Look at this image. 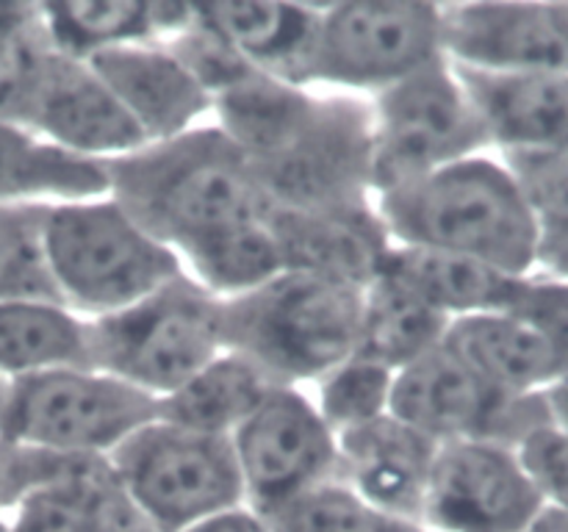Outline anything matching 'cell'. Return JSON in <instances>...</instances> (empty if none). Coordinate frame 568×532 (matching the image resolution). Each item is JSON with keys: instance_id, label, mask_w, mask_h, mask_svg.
I'll list each match as a JSON object with an SVG mask.
<instances>
[{"instance_id": "cell-1", "label": "cell", "mask_w": 568, "mask_h": 532, "mask_svg": "<svg viewBox=\"0 0 568 532\" xmlns=\"http://www.w3.org/2000/svg\"><path fill=\"white\" fill-rule=\"evenodd\" d=\"M211 120L250 161L272 208L375 203L366 98L250 72L216 94Z\"/></svg>"}, {"instance_id": "cell-2", "label": "cell", "mask_w": 568, "mask_h": 532, "mask_svg": "<svg viewBox=\"0 0 568 532\" xmlns=\"http://www.w3.org/2000/svg\"><path fill=\"white\" fill-rule=\"evenodd\" d=\"M109 194L178 258L272 208L250 161L214 120L111 161Z\"/></svg>"}, {"instance_id": "cell-3", "label": "cell", "mask_w": 568, "mask_h": 532, "mask_svg": "<svg viewBox=\"0 0 568 532\" xmlns=\"http://www.w3.org/2000/svg\"><path fill=\"white\" fill-rule=\"evenodd\" d=\"M392 244L438 249L527 277L538 266L541 219L497 153L430 172L375 197Z\"/></svg>"}, {"instance_id": "cell-4", "label": "cell", "mask_w": 568, "mask_h": 532, "mask_svg": "<svg viewBox=\"0 0 568 532\" xmlns=\"http://www.w3.org/2000/svg\"><path fill=\"white\" fill-rule=\"evenodd\" d=\"M364 288L303 269L222 299L225 349L258 366L277 386L308 388L358 352Z\"/></svg>"}, {"instance_id": "cell-5", "label": "cell", "mask_w": 568, "mask_h": 532, "mask_svg": "<svg viewBox=\"0 0 568 532\" xmlns=\"http://www.w3.org/2000/svg\"><path fill=\"white\" fill-rule=\"evenodd\" d=\"M42 238L55 297L87 321L186 275L181 258L111 194L44 208Z\"/></svg>"}, {"instance_id": "cell-6", "label": "cell", "mask_w": 568, "mask_h": 532, "mask_svg": "<svg viewBox=\"0 0 568 532\" xmlns=\"http://www.w3.org/2000/svg\"><path fill=\"white\" fill-rule=\"evenodd\" d=\"M94 369L164 399L225 352L222 299L189 275L125 310L89 321Z\"/></svg>"}, {"instance_id": "cell-7", "label": "cell", "mask_w": 568, "mask_h": 532, "mask_svg": "<svg viewBox=\"0 0 568 532\" xmlns=\"http://www.w3.org/2000/svg\"><path fill=\"white\" fill-rule=\"evenodd\" d=\"M153 419L159 399L94 366H72L9 382L0 438L53 458L105 460Z\"/></svg>"}, {"instance_id": "cell-8", "label": "cell", "mask_w": 568, "mask_h": 532, "mask_svg": "<svg viewBox=\"0 0 568 532\" xmlns=\"http://www.w3.org/2000/svg\"><path fill=\"white\" fill-rule=\"evenodd\" d=\"M369 116L375 197L471 155L494 153L447 55L369 98Z\"/></svg>"}, {"instance_id": "cell-9", "label": "cell", "mask_w": 568, "mask_h": 532, "mask_svg": "<svg viewBox=\"0 0 568 532\" xmlns=\"http://www.w3.org/2000/svg\"><path fill=\"white\" fill-rule=\"evenodd\" d=\"M128 502L159 532H186L244 502L231 438L153 419L105 458Z\"/></svg>"}, {"instance_id": "cell-10", "label": "cell", "mask_w": 568, "mask_h": 532, "mask_svg": "<svg viewBox=\"0 0 568 532\" xmlns=\"http://www.w3.org/2000/svg\"><path fill=\"white\" fill-rule=\"evenodd\" d=\"M444 55L442 3L333 0L322 3L308 86L369 100Z\"/></svg>"}, {"instance_id": "cell-11", "label": "cell", "mask_w": 568, "mask_h": 532, "mask_svg": "<svg viewBox=\"0 0 568 532\" xmlns=\"http://www.w3.org/2000/svg\"><path fill=\"white\" fill-rule=\"evenodd\" d=\"M392 416L436 443L494 441L505 447H519L527 432L552 421L544 393L499 391L447 344L397 371Z\"/></svg>"}, {"instance_id": "cell-12", "label": "cell", "mask_w": 568, "mask_h": 532, "mask_svg": "<svg viewBox=\"0 0 568 532\" xmlns=\"http://www.w3.org/2000/svg\"><path fill=\"white\" fill-rule=\"evenodd\" d=\"M244 502L270 515L338 480V438L305 388L275 386L231 436Z\"/></svg>"}, {"instance_id": "cell-13", "label": "cell", "mask_w": 568, "mask_h": 532, "mask_svg": "<svg viewBox=\"0 0 568 532\" xmlns=\"http://www.w3.org/2000/svg\"><path fill=\"white\" fill-rule=\"evenodd\" d=\"M547 508L516 447L438 443L419 524L427 532H527Z\"/></svg>"}, {"instance_id": "cell-14", "label": "cell", "mask_w": 568, "mask_h": 532, "mask_svg": "<svg viewBox=\"0 0 568 532\" xmlns=\"http://www.w3.org/2000/svg\"><path fill=\"white\" fill-rule=\"evenodd\" d=\"M442 17L453 64L568 75V0H455Z\"/></svg>"}, {"instance_id": "cell-15", "label": "cell", "mask_w": 568, "mask_h": 532, "mask_svg": "<svg viewBox=\"0 0 568 532\" xmlns=\"http://www.w3.org/2000/svg\"><path fill=\"white\" fill-rule=\"evenodd\" d=\"M26 125L48 142L100 164L125 158L148 144L92 64L55 48L44 61Z\"/></svg>"}, {"instance_id": "cell-16", "label": "cell", "mask_w": 568, "mask_h": 532, "mask_svg": "<svg viewBox=\"0 0 568 532\" xmlns=\"http://www.w3.org/2000/svg\"><path fill=\"white\" fill-rule=\"evenodd\" d=\"M144 142H164L205 125L214 98L164 42H139L89 59Z\"/></svg>"}, {"instance_id": "cell-17", "label": "cell", "mask_w": 568, "mask_h": 532, "mask_svg": "<svg viewBox=\"0 0 568 532\" xmlns=\"http://www.w3.org/2000/svg\"><path fill=\"white\" fill-rule=\"evenodd\" d=\"M338 438V482L375 508L419 524L438 443L397 416Z\"/></svg>"}, {"instance_id": "cell-18", "label": "cell", "mask_w": 568, "mask_h": 532, "mask_svg": "<svg viewBox=\"0 0 568 532\" xmlns=\"http://www.w3.org/2000/svg\"><path fill=\"white\" fill-rule=\"evenodd\" d=\"M497 155L547 153L568 144L566 72H483L455 64Z\"/></svg>"}, {"instance_id": "cell-19", "label": "cell", "mask_w": 568, "mask_h": 532, "mask_svg": "<svg viewBox=\"0 0 568 532\" xmlns=\"http://www.w3.org/2000/svg\"><path fill=\"white\" fill-rule=\"evenodd\" d=\"M270 225L281 242L286 269L314 272L355 286L375 280L392 249L375 203L327 211L270 208Z\"/></svg>"}, {"instance_id": "cell-20", "label": "cell", "mask_w": 568, "mask_h": 532, "mask_svg": "<svg viewBox=\"0 0 568 532\" xmlns=\"http://www.w3.org/2000/svg\"><path fill=\"white\" fill-rule=\"evenodd\" d=\"M444 344L491 386L514 397L547 393L568 375L558 344L514 308L455 319Z\"/></svg>"}, {"instance_id": "cell-21", "label": "cell", "mask_w": 568, "mask_h": 532, "mask_svg": "<svg viewBox=\"0 0 568 532\" xmlns=\"http://www.w3.org/2000/svg\"><path fill=\"white\" fill-rule=\"evenodd\" d=\"M322 3H197V20L258 75L308 86Z\"/></svg>"}, {"instance_id": "cell-22", "label": "cell", "mask_w": 568, "mask_h": 532, "mask_svg": "<svg viewBox=\"0 0 568 532\" xmlns=\"http://www.w3.org/2000/svg\"><path fill=\"white\" fill-rule=\"evenodd\" d=\"M39 11L50 44L59 53L81 61L125 44L166 42L194 20V3L159 0L39 3Z\"/></svg>"}, {"instance_id": "cell-23", "label": "cell", "mask_w": 568, "mask_h": 532, "mask_svg": "<svg viewBox=\"0 0 568 532\" xmlns=\"http://www.w3.org/2000/svg\"><path fill=\"white\" fill-rule=\"evenodd\" d=\"M109 194V164L81 158L20 122H0V205H50Z\"/></svg>"}, {"instance_id": "cell-24", "label": "cell", "mask_w": 568, "mask_h": 532, "mask_svg": "<svg viewBox=\"0 0 568 532\" xmlns=\"http://www.w3.org/2000/svg\"><path fill=\"white\" fill-rule=\"evenodd\" d=\"M381 269L405 283L449 321L508 308L525 280L464 255L399 244H392Z\"/></svg>"}, {"instance_id": "cell-25", "label": "cell", "mask_w": 568, "mask_h": 532, "mask_svg": "<svg viewBox=\"0 0 568 532\" xmlns=\"http://www.w3.org/2000/svg\"><path fill=\"white\" fill-rule=\"evenodd\" d=\"M72 366H92L83 316L59 299L0 303V377L6 382Z\"/></svg>"}, {"instance_id": "cell-26", "label": "cell", "mask_w": 568, "mask_h": 532, "mask_svg": "<svg viewBox=\"0 0 568 532\" xmlns=\"http://www.w3.org/2000/svg\"><path fill=\"white\" fill-rule=\"evenodd\" d=\"M275 386L277 382H272L258 366L225 349L170 397L161 399L159 416L205 436L231 438Z\"/></svg>"}, {"instance_id": "cell-27", "label": "cell", "mask_w": 568, "mask_h": 532, "mask_svg": "<svg viewBox=\"0 0 568 532\" xmlns=\"http://www.w3.org/2000/svg\"><path fill=\"white\" fill-rule=\"evenodd\" d=\"M453 321L388 272L364 288L358 352L399 371L444 344Z\"/></svg>"}, {"instance_id": "cell-28", "label": "cell", "mask_w": 568, "mask_h": 532, "mask_svg": "<svg viewBox=\"0 0 568 532\" xmlns=\"http://www.w3.org/2000/svg\"><path fill=\"white\" fill-rule=\"evenodd\" d=\"M181 264L183 272L216 299L242 297L286 269L281 242L272 231L270 216L247 222V225L203 244L186 258H181Z\"/></svg>"}, {"instance_id": "cell-29", "label": "cell", "mask_w": 568, "mask_h": 532, "mask_svg": "<svg viewBox=\"0 0 568 532\" xmlns=\"http://www.w3.org/2000/svg\"><path fill=\"white\" fill-rule=\"evenodd\" d=\"M114 482L105 460H70L20 499L3 532H94L100 499Z\"/></svg>"}, {"instance_id": "cell-30", "label": "cell", "mask_w": 568, "mask_h": 532, "mask_svg": "<svg viewBox=\"0 0 568 532\" xmlns=\"http://www.w3.org/2000/svg\"><path fill=\"white\" fill-rule=\"evenodd\" d=\"M397 371L355 352L305 391L336 436L364 427L392 413V393Z\"/></svg>"}, {"instance_id": "cell-31", "label": "cell", "mask_w": 568, "mask_h": 532, "mask_svg": "<svg viewBox=\"0 0 568 532\" xmlns=\"http://www.w3.org/2000/svg\"><path fill=\"white\" fill-rule=\"evenodd\" d=\"M275 532H427L416 521L375 508L333 480L266 515Z\"/></svg>"}, {"instance_id": "cell-32", "label": "cell", "mask_w": 568, "mask_h": 532, "mask_svg": "<svg viewBox=\"0 0 568 532\" xmlns=\"http://www.w3.org/2000/svg\"><path fill=\"white\" fill-rule=\"evenodd\" d=\"M42 222L44 208L0 205V303L59 299L44 260Z\"/></svg>"}, {"instance_id": "cell-33", "label": "cell", "mask_w": 568, "mask_h": 532, "mask_svg": "<svg viewBox=\"0 0 568 532\" xmlns=\"http://www.w3.org/2000/svg\"><path fill=\"white\" fill-rule=\"evenodd\" d=\"M50 50L53 44L42 28V11L37 25L0 44V122L26 125Z\"/></svg>"}, {"instance_id": "cell-34", "label": "cell", "mask_w": 568, "mask_h": 532, "mask_svg": "<svg viewBox=\"0 0 568 532\" xmlns=\"http://www.w3.org/2000/svg\"><path fill=\"white\" fill-rule=\"evenodd\" d=\"M499 158L510 166L519 186L525 188L541 225L568 219V144L547 153L499 155Z\"/></svg>"}, {"instance_id": "cell-35", "label": "cell", "mask_w": 568, "mask_h": 532, "mask_svg": "<svg viewBox=\"0 0 568 532\" xmlns=\"http://www.w3.org/2000/svg\"><path fill=\"white\" fill-rule=\"evenodd\" d=\"M521 466L549 508H568V430L547 421L516 447Z\"/></svg>"}, {"instance_id": "cell-36", "label": "cell", "mask_w": 568, "mask_h": 532, "mask_svg": "<svg viewBox=\"0 0 568 532\" xmlns=\"http://www.w3.org/2000/svg\"><path fill=\"white\" fill-rule=\"evenodd\" d=\"M72 458H53V454L28 452L0 438V532L11 510L20 504L28 491L42 482L53 480L59 471L67 469Z\"/></svg>"}, {"instance_id": "cell-37", "label": "cell", "mask_w": 568, "mask_h": 532, "mask_svg": "<svg viewBox=\"0 0 568 532\" xmlns=\"http://www.w3.org/2000/svg\"><path fill=\"white\" fill-rule=\"evenodd\" d=\"M114 477V474H111ZM94 532H159L122 493L120 482H111L109 491L100 499L98 510V524H94Z\"/></svg>"}, {"instance_id": "cell-38", "label": "cell", "mask_w": 568, "mask_h": 532, "mask_svg": "<svg viewBox=\"0 0 568 532\" xmlns=\"http://www.w3.org/2000/svg\"><path fill=\"white\" fill-rule=\"evenodd\" d=\"M536 272L568 280V219L544 222Z\"/></svg>"}, {"instance_id": "cell-39", "label": "cell", "mask_w": 568, "mask_h": 532, "mask_svg": "<svg viewBox=\"0 0 568 532\" xmlns=\"http://www.w3.org/2000/svg\"><path fill=\"white\" fill-rule=\"evenodd\" d=\"M186 532H275V526L270 524L264 513L253 510L250 504H239V508H231L225 513H216L211 519L200 521L197 526Z\"/></svg>"}, {"instance_id": "cell-40", "label": "cell", "mask_w": 568, "mask_h": 532, "mask_svg": "<svg viewBox=\"0 0 568 532\" xmlns=\"http://www.w3.org/2000/svg\"><path fill=\"white\" fill-rule=\"evenodd\" d=\"M39 22V3H0V44Z\"/></svg>"}, {"instance_id": "cell-41", "label": "cell", "mask_w": 568, "mask_h": 532, "mask_svg": "<svg viewBox=\"0 0 568 532\" xmlns=\"http://www.w3.org/2000/svg\"><path fill=\"white\" fill-rule=\"evenodd\" d=\"M544 402H547V413L555 424L566 427L568 430V375L564 380L555 382L547 393H544Z\"/></svg>"}, {"instance_id": "cell-42", "label": "cell", "mask_w": 568, "mask_h": 532, "mask_svg": "<svg viewBox=\"0 0 568 532\" xmlns=\"http://www.w3.org/2000/svg\"><path fill=\"white\" fill-rule=\"evenodd\" d=\"M527 532H568V508H544Z\"/></svg>"}, {"instance_id": "cell-43", "label": "cell", "mask_w": 568, "mask_h": 532, "mask_svg": "<svg viewBox=\"0 0 568 532\" xmlns=\"http://www.w3.org/2000/svg\"><path fill=\"white\" fill-rule=\"evenodd\" d=\"M6 386H9V382H6L3 377H0V402H3V397H6Z\"/></svg>"}]
</instances>
